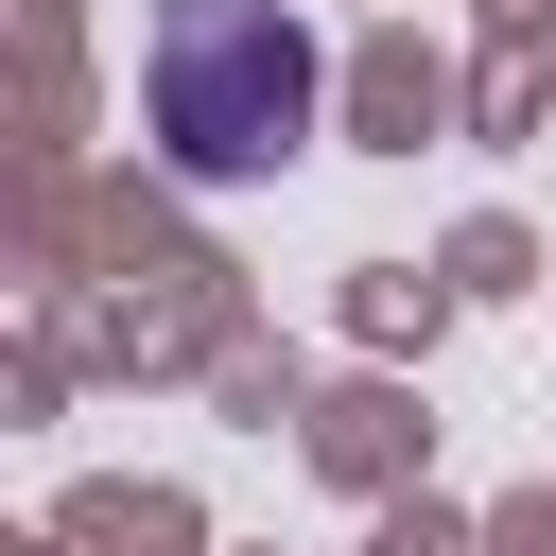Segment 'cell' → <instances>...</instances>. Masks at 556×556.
<instances>
[{"label": "cell", "mask_w": 556, "mask_h": 556, "mask_svg": "<svg viewBox=\"0 0 556 556\" xmlns=\"http://www.w3.org/2000/svg\"><path fill=\"white\" fill-rule=\"evenodd\" d=\"M139 104H156V139H174V174H278L295 139H313V35L278 17V0H156V35H139Z\"/></svg>", "instance_id": "6da1fadb"}]
</instances>
